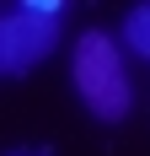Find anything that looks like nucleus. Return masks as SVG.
Segmentation results:
<instances>
[{
	"mask_svg": "<svg viewBox=\"0 0 150 156\" xmlns=\"http://www.w3.org/2000/svg\"><path fill=\"white\" fill-rule=\"evenodd\" d=\"M75 92H80V102H86L102 124H118L123 113H129L134 92H129L123 59H118V48H113L107 32H86V38L75 43Z\"/></svg>",
	"mask_w": 150,
	"mask_h": 156,
	"instance_id": "f257e3e1",
	"label": "nucleus"
},
{
	"mask_svg": "<svg viewBox=\"0 0 150 156\" xmlns=\"http://www.w3.org/2000/svg\"><path fill=\"white\" fill-rule=\"evenodd\" d=\"M59 43V22L43 11H16L0 16V76H27L32 65H43Z\"/></svg>",
	"mask_w": 150,
	"mask_h": 156,
	"instance_id": "f03ea898",
	"label": "nucleus"
},
{
	"mask_svg": "<svg viewBox=\"0 0 150 156\" xmlns=\"http://www.w3.org/2000/svg\"><path fill=\"white\" fill-rule=\"evenodd\" d=\"M123 43L134 48V54H145V59H150V0H145V5H134V11L123 16Z\"/></svg>",
	"mask_w": 150,
	"mask_h": 156,
	"instance_id": "7ed1b4c3",
	"label": "nucleus"
},
{
	"mask_svg": "<svg viewBox=\"0 0 150 156\" xmlns=\"http://www.w3.org/2000/svg\"><path fill=\"white\" fill-rule=\"evenodd\" d=\"M22 11H43V16H54V11H59V0H22Z\"/></svg>",
	"mask_w": 150,
	"mask_h": 156,
	"instance_id": "20e7f679",
	"label": "nucleus"
}]
</instances>
